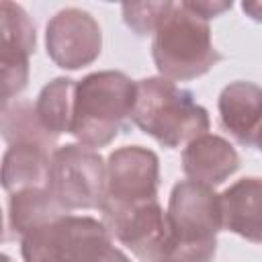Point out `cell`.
Returning a JSON list of instances; mask_svg holds the SVG:
<instances>
[{
    "label": "cell",
    "mask_w": 262,
    "mask_h": 262,
    "mask_svg": "<svg viewBox=\"0 0 262 262\" xmlns=\"http://www.w3.org/2000/svg\"><path fill=\"white\" fill-rule=\"evenodd\" d=\"M53 151L35 143L10 145L2 158V188L12 194L23 188L45 186Z\"/></svg>",
    "instance_id": "cell-14"
},
{
    "label": "cell",
    "mask_w": 262,
    "mask_h": 262,
    "mask_svg": "<svg viewBox=\"0 0 262 262\" xmlns=\"http://www.w3.org/2000/svg\"><path fill=\"white\" fill-rule=\"evenodd\" d=\"M45 47L55 66L80 70L98 59L102 33L90 12L82 8H63L55 12L45 27Z\"/></svg>",
    "instance_id": "cell-9"
},
{
    "label": "cell",
    "mask_w": 262,
    "mask_h": 262,
    "mask_svg": "<svg viewBox=\"0 0 262 262\" xmlns=\"http://www.w3.org/2000/svg\"><path fill=\"white\" fill-rule=\"evenodd\" d=\"M158 156L143 145L119 147L106 160V196L100 213L158 201Z\"/></svg>",
    "instance_id": "cell-7"
},
{
    "label": "cell",
    "mask_w": 262,
    "mask_h": 262,
    "mask_svg": "<svg viewBox=\"0 0 262 262\" xmlns=\"http://www.w3.org/2000/svg\"><path fill=\"white\" fill-rule=\"evenodd\" d=\"M174 2H127L123 4L125 25L139 37L154 35L162 18L170 12Z\"/></svg>",
    "instance_id": "cell-18"
},
{
    "label": "cell",
    "mask_w": 262,
    "mask_h": 262,
    "mask_svg": "<svg viewBox=\"0 0 262 262\" xmlns=\"http://www.w3.org/2000/svg\"><path fill=\"white\" fill-rule=\"evenodd\" d=\"M254 145L262 151V127H260V131H258V135H256V141H254Z\"/></svg>",
    "instance_id": "cell-22"
},
{
    "label": "cell",
    "mask_w": 262,
    "mask_h": 262,
    "mask_svg": "<svg viewBox=\"0 0 262 262\" xmlns=\"http://www.w3.org/2000/svg\"><path fill=\"white\" fill-rule=\"evenodd\" d=\"M2 262H10V258L8 256H2Z\"/></svg>",
    "instance_id": "cell-23"
},
{
    "label": "cell",
    "mask_w": 262,
    "mask_h": 262,
    "mask_svg": "<svg viewBox=\"0 0 262 262\" xmlns=\"http://www.w3.org/2000/svg\"><path fill=\"white\" fill-rule=\"evenodd\" d=\"M108 233L143 262H162L170 244V223L158 201L102 211Z\"/></svg>",
    "instance_id": "cell-8"
},
{
    "label": "cell",
    "mask_w": 262,
    "mask_h": 262,
    "mask_svg": "<svg viewBox=\"0 0 262 262\" xmlns=\"http://www.w3.org/2000/svg\"><path fill=\"white\" fill-rule=\"evenodd\" d=\"M63 215L66 207L49 192L47 186H31L10 194L8 199V229L12 235L25 237L37 227H43Z\"/></svg>",
    "instance_id": "cell-13"
},
{
    "label": "cell",
    "mask_w": 262,
    "mask_h": 262,
    "mask_svg": "<svg viewBox=\"0 0 262 262\" xmlns=\"http://www.w3.org/2000/svg\"><path fill=\"white\" fill-rule=\"evenodd\" d=\"M137 82L119 70L92 72L76 86L72 135L92 149L108 145L131 121Z\"/></svg>",
    "instance_id": "cell-1"
},
{
    "label": "cell",
    "mask_w": 262,
    "mask_h": 262,
    "mask_svg": "<svg viewBox=\"0 0 262 262\" xmlns=\"http://www.w3.org/2000/svg\"><path fill=\"white\" fill-rule=\"evenodd\" d=\"M0 20H2V43L16 45L29 53L35 51V45H37L35 25L20 4H14L10 0H2Z\"/></svg>",
    "instance_id": "cell-17"
},
{
    "label": "cell",
    "mask_w": 262,
    "mask_h": 262,
    "mask_svg": "<svg viewBox=\"0 0 262 262\" xmlns=\"http://www.w3.org/2000/svg\"><path fill=\"white\" fill-rule=\"evenodd\" d=\"M131 121L160 145L176 149L209 131V113L192 92L176 82L151 76L137 82V100Z\"/></svg>",
    "instance_id": "cell-2"
},
{
    "label": "cell",
    "mask_w": 262,
    "mask_h": 262,
    "mask_svg": "<svg viewBox=\"0 0 262 262\" xmlns=\"http://www.w3.org/2000/svg\"><path fill=\"white\" fill-rule=\"evenodd\" d=\"M113 246L106 225L88 215H63L20 237L25 262H100Z\"/></svg>",
    "instance_id": "cell-5"
},
{
    "label": "cell",
    "mask_w": 262,
    "mask_h": 262,
    "mask_svg": "<svg viewBox=\"0 0 262 262\" xmlns=\"http://www.w3.org/2000/svg\"><path fill=\"white\" fill-rule=\"evenodd\" d=\"M223 129L242 145H254L262 127V86L248 80L229 82L219 94Z\"/></svg>",
    "instance_id": "cell-11"
},
{
    "label": "cell",
    "mask_w": 262,
    "mask_h": 262,
    "mask_svg": "<svg viewBox=\"0 0 262 262\" xmlns=\"http://www.w3.org/2000/svg\"><path fill=\"white\" fill-rule=\"evenodd\" d=\"M242 10L256 23H262V2H244Z\"/></svg>",
    "instance_id": "cell-20"
},
{
    "label": "cell",
    "mask_w": 262,
    "mask_h": 262,
    "mask_svg": "<svg viewBox=\"0 0 262 262\" xmlns=\"http://www.w3.org/2000/svg\"><path fill=\"white\" fill-rule=\"evenodd\" d=\"M170 244L162 262H213L223 229L221 199L205 184L180 180L168 201Z\"/></svg>",
    "instance_id": "cell-3"
},
{
    "label": "cell",
    "mask_w": 262,
    "mask_h": 262,
    "mask_svg": "<svg viewBox=\"0 0 262 262\" xmlns=\"http://www.w3.org/2000/svg\"><path fill=\"white\" fill-rule=\"evenodd\" d=\"M219 199L223 229L252 244H262V178H242L225 188Z\"/></svg>",
    "instance_id": "cell-12"
},
{
    "label": "cell",
    "mask_w": 262,
    "mask_h": 262,
    "mask_svg": "<svg viewBox=\"0 0 262 262\" xmlns=\"http://www.w3.org/2000/svg\"><path fill=\"white\" fill-rule=\"evenodd\" d=\"M237 168L239 156L235 147L221 135L205 133L182 149V170L192 182L215 188Z\"/></svg>",
    "instance_id": "cell-10"
},
{
    "label": "cell",
    "mask_w": 262,
    "mask_h": 262,
    "mask_svg": "<svg viewBox=\"0 0 262 262\" xmlns=\"http://www.w3.org/2000/svg\"><path fill=\"white\" fill-rule=\"evenodd\" d=\"M45 186L70 213L100 209L106 196V164L88 145H61L51 154Z\"/></svg>",
    "instance_id": "cell-6"
},
{
    "label": "cell",
    "mask_w": 262,
    "mask_h": 262,
    "mask_svg": "<svg viewBox=\"0 0 262 262\" xmlns=\"http://www.w3.org/2000/svg\"><path fill=\"white\" fill-rule=\"evenodd\" d=\"M76 86H78L76 80L59 76V78H53L51 82H47L37 96L35 111H37L43 127L55 137L72 131Z\"/></svg>",
    "instance_id": "cell-15"
},
{
    "label": "cell",
    "mask_w": 262,
    "mask_h": 262,
    "mask_svg": "<svg viewBox=\"0 0 262 262\" xmlns=\"http://www.w3.org/2000/svg\"><path fill=\"white\" fill-rule=\"evenodd\" d=\"M151 57L160 76L172 82L201 78L221 61L209 20L194 14L184 2H174L158 25L151 39Z\"/></svg>",
    "instance_id": "cell-4"
},
{
    "label": "cell",
    "mask_w": 262,
    "mask_h": 262,
    "mask_svg": "<svg viewBox=\"0 0 262 262\" xmlns=\"http://www.w3.org/2000/svg\"><path fill=\"white\" fill-rule=\"evenodd\" d=\"M100 262H131V260H129V258H127L119 248H115V246H113V248L104 254V258H102Z\"/></svg>",
    "instance_id": "cell-21"
},
{
    "label": "cell",
    "mask_w": 262,
    "mask_h": 262,
    "mask_svg": "<svg viewBox=\"0 0 262 262\" xmlns=\"http://www.w3.org/2000/svg\"><path fill=\"white\" fill-rule=\"evenodd\" d=\"M194 14H199L201 18L209 20V18H215L219 16L221 12L229 10L231 8V2H184Z\"/></svg>",
    "instance_id": "cell-19"
},
{
    "label": "cell",
    "mask_w": 262,
    "mask_h": 262,
    "mask_svg": "<svg viewBox=\"0 0 262 262\" xmlns=\"http://www.w3.org/2000/svg\"><path fill=\"white\" fill-rule=\"evenodd\" d=\"M0 131L8 145L35 143V145H43L51 151L57 149L55 147L57 137L51 135L43 127L35 106L29 100H10V102L2 104Z\"/></svg>",
    "instance_id": "cell-16"
}]
</instances>
